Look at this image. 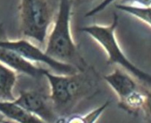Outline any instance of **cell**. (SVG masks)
<instances>
[{
	"instance_id": "1",
	"label": "cell",
	"mask_w": 151,
	"mask_h": 123,
	"mask_svg": "<svg viewBox=\"0 0 151 123\" xmlns=\"http://www.w3.org/2000/svg\"><path fill=\"white\" fill-rule=\"evenodd\" d=\"M44 78L48 82L49 97L58 117L73 114L83 100L92 97L98 89V74L91 66L83 71L66 75L47 69Z\"/></svg>"
},
{
	"instance_id": "2",
	"label": "cell",
	"mask_w": 151,
	"mask_h": 123,
	"mask_svg": "<svg viewBox=\"0 0 151 123\" xmlns=\"http://www.w3.org/2000/svg\"><path fill=\"white\" fill-rule=\"evenodd\" d=\"M72 0H60L58 10L45 41L44 51L49 57L83 71L89 65L74 41L71 29Z\"/></svg>"
},
{
	"instance_id": "3",
	"label": "cell",
	"mask_w": 151,
	"mask_h": 123,
	"mask_svg": "<svg viewBox=\"0 0 151 123\" xmlns=\"http://www.w3.org/2000/svg\"><path fill=\"white\" fill-rule=\"evenodd\" d=\"M119 18L114 14L110 24H94L84 26L81 28V32L89 35L103 48L107 55L109 64L121 68L137 78L139 82L147 87L151 86V75L137 67L128 58L122 51L116 35Z\"/></svg>"
},
{
	"instance_id": "4",
	"label": "cell",
	"mask_w": 151,
	"mask_h": 123,
	"mask_svg": "<svg viewBox=\"0 0 151 123\" xmlns=\"http://www.w3.org/2000/svg\"><path fill=\"white\" fill-rule=\"evenodd\" d=\"M19 14L22 35L44 45L55 16L48 0H20Z\"/></svg>"
},
{
	"instance_id": "5",
	"label": "cell",
	"mask_w": 151,
	"mask_h": 123,
	"mask_svg": "<svg viewBox=\"0 0 151 123\" xmlns=\"http://www.w3.org/2000/svg\"><path fill=\"white\" fill-rule=\"evenodd\" d=\"M103 79L117 96L118 106L120 109L136 116L142 111L146 91L149 87L119 67L104 75Z\"/></svg>"
},
{
	"instance_id": "6",
	"label": "cell",
	"mask_w": 151,
	"mask_h": 123,
	"mask_svg": "<svg viewBox=\"0 0 151 123\" xmlns=\"http://www.w3.org/2000/svg\"><path fill=\"white\" fill-rule=\"evenodd\" d=\"M0 48L7 49L17 53L19 55L27 59L34 63H42L47 65L52 70L57 74H72L76 72L77 69L69 64L61 63L49 57L44 50L32 42L28 38L9 39L0 37Z\"/></svg>"
},
{
	"instance_id": "7",
	"label": "cell",
	"mask_w": 151,
	"mask_h": 123,
	"mask_svg": "<svg viewBox=\"0 0 151 123\" xmlns=\"http://www.w3.org/2000/svg\"><path fill=\"white\" fill-rule=\"evenodd\" d=\"M15 103L46 123H54L58 115L49 95L35 89L21 91Z\"/></svg>"
},
{
	"instance_id": "8",
	"label": "cell",
	"mask_w": 151,
	"mask_h": 123,
	"mask_svg": "<svg viewBox=\"0 0 151 123\" xmlns=\"http://www.w3.org/2000/svg\"><path fill=\"white\" fill-rule=\"evenodd\" d=\"M0 62L16 72L35 80L44 78L47 69L39 67L35 63L7 49L0 48Z\"/></svg>"
},
{
	"instance_id": "9",
	"label": "cell",
	"mask_w": 151,
	"mask_h": 123,
	"mask_svg": "<svg viewBox=\"0 0 151 123\" xmlns=\"http://www.w3.org/2000/svg\"><path fill=\"white\" fill-rule=\"evenodd\" d=\"M0 115L8 123H46L13 101H0Z\"/></svg>"
},
{
	"instance_id": "10",
	"label": "cell",
	"mask_w": 151,
	"mask_h": 123,
	"mask_svg": "<svg viewBox=\"0 0 151 123\" xmlns=\"http://www.w3.org/2000/svg\"><path fill=\"white\" fill-rule=\"evenodd\" d=\"M18 74L0 62V101H13L16 99L14 88Z\"/></svg>"
},
{
	"instance_id": "11",
	"label": "cell",
	"mask_w": 151,
	"mask_h": 123,
	"mask_svg": "<svg viewBox=\"0 0 151 123\" xmlns=\"http://www.w3.org/2000/svg\"><path fill=\"white\" fill-rule=\"evenodd\" d=\"M110 102L107 101L86 114H74L58 117L54 123H96L108 109Z\"/></svg>"
},
{
	"instance_id": "12",
	"label": "cell",
	"mask_w": 151,
	"mask_h": 123,
	"mask_svg": "<svg viewBox=\"0 0 151 123\" xmlns=\"http://www.w3.org/2000/svg\"><path fill=\"white\" fill-rule=\"evenodd\" d=\"M115 7L117 10L136 18L151 27V6L145 7L119 3L116 4Z\"/></svg>"
},
{
	"instance_id": "13",
	"label": "cell",
	"mask_w": 151,
	"mask_h": 123,
	"mask_svg": "<svg viewBox=\"0 0 151 123\" xmlns=\"http://www.w3.org/2000/svg\"><path fill=\"white\" fill-rule=\"evenodd\" d=\"M115 0H102L100 4H97L94 8H91V10H88L86 14V17H91V16H94L95 15L98 14L100 12L104 10L109 4H111Z\"/></svg>"
},
{
	"instance_id": "14",
	"label": "cell",
	"mask_w": 151,
	"mask_h": 123,
	"mask_svg": "<svg viewBox=\"0 0 151 123\" xmlns=\"http://www.w3.org/2000/svg\"><path fill=\"white\" fill-rule=\"evenodd\" d=\"M142 111L145 113L147 119H148L149 122H151V86L149 87L146 91L145 102Z\"/></svg>"
},
{
	"instance_id": "15",
	"label": "cell",
	"mask_w": 151,
	"mask_h": 123,
	"mask_svg": "<svg viewBox=\"0 0 151 123\" xmlns=\"http://www.w3.org/2000/svg\"><path fill=\"white\" fill-rule=\"evenodd\" d=\"M125 4H133V5L138 6H151V0H123V2Z\"/></svg>"
},
{
	"instance_id": "16",
	"label": "cell",
	"mask_w": 151,
	"mask_h": 123,
	"mask_svg": "<svg viewBox=\"0 0 151 123\" xmlns=\"http://www.w3.org/2000/svg\"><path fill=\"white\" fill-rule=\"evenodd\" d=\"M94 1L95 0H72V2H73V6H80L82 4L91 3Z\"/></svg>"
},
{
	"instance_id": "17",
	"label": "cell",
	"mask_w": 151,
	"mask_h": 123,
	"mask_svg": "<svg viewBox=\"0 0 151 123\" xmlns=\"http://www.w3.org/2000/svg\"><path fill=\"white\" fill-rule=\"evenodd\" d=\"M0 123H8L1 115H0Z\"/></svg>"
}]
</instances>
